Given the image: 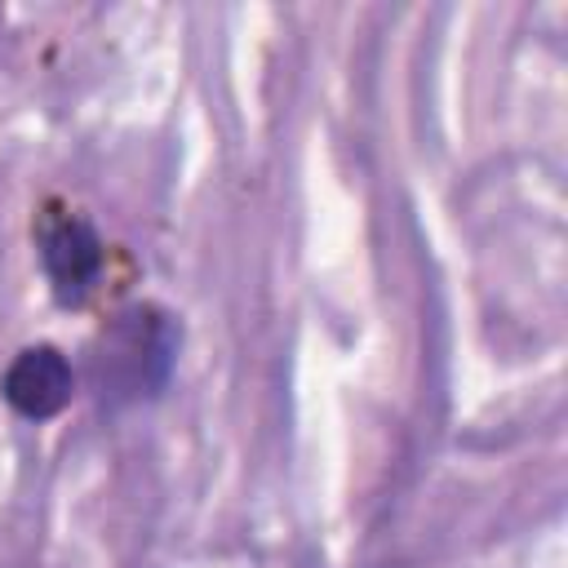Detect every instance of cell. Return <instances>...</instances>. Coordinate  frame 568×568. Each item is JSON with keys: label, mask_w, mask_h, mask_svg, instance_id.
I'll return each instance as SVG.
<instances>
[{"label": "cell", "mask_w": 568, "mask_h": 568, "mask_svg": "<svg viewBox=\"0 0 568 568\" xmlns=\"http://www.w3.org/2000/svg\"><path fill=\"white\" fill-rule=\"evenodd\" d=\"M0 390H4V399L18 417L44 422V417L67 408V399L75 390V377H71V364L58 346H27L4 368Z\"/></svg>", "instance_id": "3957f363"}, {"label": "cell", "mask_w": 568, "mask_h": 568, "mask_svg": "<svg viewBox=\"0 0 568 568\" xmlns=\"http://www.w3.org/2000/svg\"><path fill=\"white\" fill-rule=\"evenodd\" d=\"M40 262L62 306H80L102 275V240L80 213H44Z\"/></svg>", "instance_id": "7a4b0ae2"}, {"label": "cell", "mask_w": 568, "mask_h": 568, "mask_svg": "<svg viewBox=\"0 0 568 568\" xmlns=\"http://www.w3.org/2000/svg\"><path fill=\"white\" fill-rule=\"evenodd\" d=\"M178 359V324L155 306L120 311L93 342V386L102 404H133L164 386Z\"/></svg>", "instance_id": "6da1fadb"}]
</instances>
